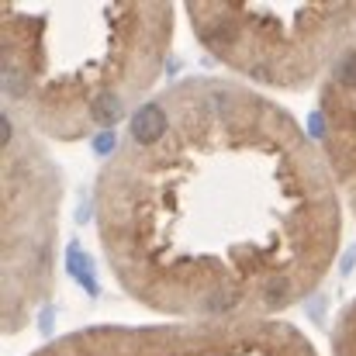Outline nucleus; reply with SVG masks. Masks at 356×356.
Returning a JSON list of instances; mask_svg holds the SVG:
<instances>
[{
  "label": "nucleus",
  "mask_w": 356,
  "mask_h": 356,
  "mask_svg": "<svg viewBox=\"0 0 356 356\" xmlns=\"http://www.w3.org/2000/svg\"><path fill=\"white\" fill-rule=\"evenodd\" d=\"M166 124H170V121H166L163 104H145V108H138L135 118H131V142H135V145H156V142L163 138Z\"/></svg>",
  "instance_id": "1"
},
{
  "label": "nucleus",
  "mask_w": 356,
  "mask_h": 356,
  "mask_svg": "<svg viewBox=\"0 0 356 356\" xmlns=\"http://www.w3.org/2000/svg\"><path fill=\"white\" fill-rule=\"evenodd\" d=\"M66 266H70V273L90 291V294H97V284H94V270H90V259L80 252V245L73 242L70 245V252H66Z\"/></svg>",
  "instance_id": "2"
},
{
  "label": "nucleus",
  "mask_w": 356,
  "mask_h": 356,
  "mask_svg": "<svg viewBox=\"0 0 356 356\" xmlns=\"http://www.w3.org/2000/svg\"><path fill=\"white\" fill-rule=\"evenodd\" d=\"M121 115V97H115V90H108V94H97L94 101H90V118L101 121V124H115Z\"/></svg>",
  "instance_id": "3"
},
{
  "label": "nucleus",
  "mask_w": 356,
  "mask_h": 356,
  "mask_svg": "<svg viewBox=\"0 0 356 356\" xmlns=\"http://www.w3.org/2000/svg\"><path fill=\"white\" fill-rule=\"evenodd\" d=\"M336 83L346 87V90H356V52H350L346 59H339V66H336Z\"/></svg>",
  "instance_id": "4"
},
{
  "label": "nucleus",
  "mask_w": 356,
  "mask_h": 356,
  "mask_svg": "<svg viewBox=\"0 0 356 356\" xmlns=\"http://www.w3.org/2000/svg\"><path fill=\"white\" fill-rule=\"evenodd\" d=\"M115 142H118V138H115V135H111V131H104V135H101V138H97V152H108V149H111V145H115Z\"/></svg>",
  "instance_id": "5"
}]
</instances>
